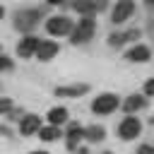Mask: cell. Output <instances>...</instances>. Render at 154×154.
Returning a JSON list of instances; mask_svg holds the SVG:
<instances>
[{
	"label": "cell",
	"instance_id": "cell-9",
	"mask_svg": "<svg viewBox=\"0 0 154 154\" xmlns=\"http://www.w3.org/2000/svg\"><path fill=\"white\" fill-rule=\"evenodd\" d=\"M125 58L128 60H132V63H147L149 58H152V51H149V46H132L128 53H125Z\"/></svg>",
	"mask_w": 154,
	"mask_h": 154
},
{
	"label": "cell",
	"instance_id": "cell-29",
	"mask_svg": "<svg viewBox=\"0 0 154 154\" xmlns=\"http://www.w3.org/2000/svg\"><path fill=\"white\" fill-rule=\"evenodd\" d=\"M103 154H111V152H103Z\"/></svg>",
	"mask_w": 154,
	"mask_h": 154
},
{
	"label": "cell",
	"instance_id": "cell-20",
	"mask_svg": "<svg viewBox=\"0 0 154 154\" xmlns=\"http://www.w3.org/2000/svg\"><path fill=\"white\" fill-rule=\"evenodd\" d=\"M0 70H12V60L7 55H0Z\"/></svg>",
	"mask_w": 154,
	"mask_h": 154
},
{
	"label": "cell",
	"instance_id": "cell-21",
	"mask_svg": "<svg viewBox=\"0 0 154 154\" xmlns=\"http://www.w3.org/2000/svg\"><path fill=\"white\" fill-rule=\"evenodd\" d=\"M135 154H154V149H152L149 144H140V149H137Z\"/></svg>",
	"mask_w": 154,
	"mask_h": 154
},
{
	"label": "cell",
	"instance_id": "cell-19",
	"mask_svg": "<svg viewBox=\"0 0 154 154\" xmlns=\"http://www.w3.org/2000/svg\"><path fill=\"white\" fill-rule=\"evenodd\" d=\"M12 111V101L10 99H0V116H7Z\"/></svg>",
	"mask_w": 154,
	"mask_h": 154
},
{
	"label": "cell",
	"instance_id": "cell-17",
	"mask_svg": "<svg viewBox=\"0 0 154 154\" xmlns=\"http://www.w3.org/2000/svg\"><path fill=\"white\" fill-rule=\"evenodd\" d=\"M72 7H75V12H79V14L87 17V14H91L96 10V0H75Z\"/></svg>",
	"mask_w": 154,
	"mask_h": 154
},
{
	"label": "cell",
	"instance_id": "cell-26",
	"mask_svg": "<svg viewBox=\"0 0 154 154\" xmlns=\"http://www.w3.org/2000/svg\"><path fill=\"white\" fill-rule=\"evenodd\" d=\"M77 154H89V149H84V147H82V149H77Z\"/></svg>",
	"mask_w": 154,
	"mask_h": 154
},
{
	"label": "cell",
	"instance_id": "cell-2",
	"mask_svg": "<svg viewBox=\"0 0 154 154\" xmlns=\"http://www.w3.org/2000/svg\"><path fill=\"white\" fill-rule=\"evenodd\" d=\"M94 31H96V19H91L89 14L84 17V19H79L77 22V26L72 29V43L77 46V43H87L91 36H94Z\"/></svg>",
	"mask_w": 154,
	"mask_h": 154
},
{
	"label": "cell",
	"instance_id": "cell-1",
	"mask_svg": "<svg viewBox=\"0 0 154 154\" xmlns=\"http://www.w3.org/2000/svg\"><path fill=\"white\" fill-rule=\"evenodd\" d=\"M41 17H43V10H41V7H34V10H19V12L14 14V29H19V31H31V29L38 24Z\"/></svg>",
	"mask_w": 154,
	"mask_h": 154
},
{
	"label": "cell",
	"instance_id": "cell-6",
	"mask_svg": "<svg viewBox=\"0 0 154 154\" xmlns=\"http://www.w3.org/2000/svg\"><path fill=\"white\" fill-rule=\"evenodd\" d=\"M132 10H135V2H132V0H118L116 7H113L111 22H113V24H123V22L132 14Z\"/></svg>",
	"mask_w": 154,
	"mask_h": 154
},
{
	"label": "cell",
	"instance_id": "cell-16",
	"mask_svg": "<svg viewBox=\"0 0 154 154\" xmlns=\"http://www.w3.org/2000/svg\"><path fill=\"white\" fill-rule=\"evenodd\" d=\"M63 132H60V128L58 125H48V128H38V137L43 140V142H53V140H58Z\"/></svg>",
	"mask_w": 154,
	"mask_h": 154
},
{
	"label": "cell",
	"instance_id": "cell-13",
	"mask_svg": "<svg viewBox=\"0 0 154 154\" xmlns=\"http://www.w3.org/2000/svg\"><path fill=\"white\" fill-rule=\"evenodd\" d=\"M84 137V128H79L77 123H72L70 128H67V149H77V142Z\"/></svg>",
	"mask_w": 154,
	"mask_h": 154
},
{
	"label": "cell",
	"instance_id": "cell-10",
	"mask_svg": "<svg viewBox=\"0 0 154 154\" xmlns=\"http://www.w3.org/2000/svg\"><path fill=\"white\" fill-rule=\"evenodd\" d=\"M38 128H41V120H38V116H22V120H19V132L22 135H34V132H38Z\"/></svg>",
	"mask_w": 154,
	"mask_h": 154
},
{
	"label": "cell",
	"instance_id": "cell-28",
	"mask_svg": "<svg viewBox=\"0 0 154 154\" xmlns=\"http://www.w3.org/2000/svg\"><path fill=\"white\" fill-rule=\"evenodd\" d=\"M31 154H48V152H31Z\"/></svg>",
	"mask_w": 154,
	"mask_h": 154
},
{
	"label": "cell",
	"instance_id": "cell-11",
	"mask_svg": "<svg viewBox=\"0 0 154 154\" xmlns=\"http://www.w3.org/2000/svg\"><path fill=\"white\" fill-rule=\"evenodd\" d=\"M140 36V29H128V31H113L111 36H108V46H123L125 41H132V38H137Z\"/></svg>",
	"mask_w": 154,
	"mask_h": 154
},
{
	"label": "cell",
	"instance_id": "cell-15",
	"mask_svg": "<svg viewBox=\"0 0 154 154\" xmlns=\"http://www.w3.org/2000/svg\"><path fill=\"white\" fill-rule=\"evenodd\" d=\"M65 120H67V108L55 106V108L48 111V123H51V125H63Z\"/></svg>",
	"mask_w": 154,
	"mask_h": 154
},
{
	"label": "cell",
	"instance_id": "cell-14",
	"mask_svg": "<svg viewBox=\"0 0 154 154\" xmlns=\"http://www.w3.org/2000/svg\"><path fill=\"white\" fill-rule=\"evenodd\" d=\"M144 103H147V99L144 96H140V94H132V96H128L125 99V103H123V108L132 116L135 111H140V108H144Z\"/></svg>",
	"mask_w": 154,
	"mask_h": 154
},
{
	"label": "cell",
	"instance_id": "cell-23",
	"mask_svg": "<svg viewBox=\"0 0 154 154\" xmlns=\"http://www.w3.org/2000/svg\"><path fill=\"white\" fill-rule=\"evenodd\" d=\"M7 116H10V118H12V120H19V116H22V111H17V108H14V106H12V111H10V113H7Z\"/></svg>",
	"mask_w": 154,
	"mask_h": 154
},
{
	"label": "cell",
	"instance_id": "cell-22",
	"mask_svg": "<svg viewBox=\"0 0 154 154\" xmlns=\"http://www.w3.org/2000/svg\"><path fill=\"white\" fill-rule=\"evenodd\" d=\"M152 94H154V82L149 79V82L144 84V96H152Z\"/></svg>",
	"mask_w": 154,
	"mask_h": 154
},
{
	"label": "cell",
	"instance_id": "cell-12",
	"mask_svg": "<svg viewBox=\"0 0 154 154\" xmlns=\"http://www.w3.org/2000/svg\"><path fill=\"white\" fill-rule=\"evenodd\" d=\"M38 38L36 36H24L22 41H19V46H17V53L22 55V58H29V55H34V51L38 48Z\"/></svg>",
	"mask_w": 154,
	"mask_h": 154
},
{
	"label": "cell",
	"instance_id": "cell-5",
	"mask_svg": "<svg viewBox=\"0 0 154 154\" xmlns=\"http://www.w3.org/2000/svg\"><path fill=\"white\" fill-rule=\"evenodd\" d=\"M70 29H72V22L67 17H48V22H46V31L53 36H63Z\"/></svg>",
	"mask_w": 154,
	"mask_h": 154
},
{
	"label": "cell",
	"instance_id": "cell-18",
	"mask_svg": "<svg viewBox=\"0 0 154 154\" xmlns=\"http://www.w3.org/2000/svg\"><path fill=\"white\" fill-rule=\"evenodd\" d=\"M103 135H106V130H103L101 125H89V128H84V137H87L89 142H101Z\"/></svg>",
	"mask_w": 154,
	"mask_h": 154
},
{
	"label": "cell",
	"instance_id": "cell-4",
	"mask_svg": "<svg viewBox=\"0 0 154 154\" xmlns=\"http://www.w3.org/2000/svg\"><path fill=\"white\" fill-rule=\"evenodd\" d=\"M140 130H142V123H140L135 116H128V118L118 125V135H120V140H135V137L140 135Z\"/></svg>",
	"mask_w": 154,
	"mask_h": 154
},
{
	"label": "cell",
	"instance_id": "cell-27",
	"mask_svg": "<svg viewBox=\"0 0 154 154\" xmlns=\"http://www.w3.org/2000/svg\"><path fill=\"white\" fill-rule=\"evenodd\" d=\"M2 14H5V7H2V5H0V17H2Z\"/></svg>",
	"mask_w": 154,
	"mask_h": 154
},
{
	"label": "cell",
	"instance_id": "cell-25",
	"mask_svg": "<svg viewBox=\"0 0 154 154\" xmlns=\"http://www.w3.org/2000/svg\"><path fill=\"white\" fill-rule=\"evenodd\" d=\"M0 132H2V135H10V130H7V128H2V125H0Z\"/></svg>",
	"mask_w": 154,
	"mask_h": 154
},
{
	"label": "cell",
	"instance_id": "cell-3",
	"mask_svg": "<svg viewBox=\"0 0 154 154\" xmlns=\"http://www.w3.org/2000/svg\"><path fill=\"white\" fill-rule=\"evenodd\" d=\"M118 103H120V101H118L116 94H101V96H96V99L91 101V111L99 113V116H106V113L116 111Z\"/></svg>",
	"mask_w": 154,
	"mask_h": 154
},
{
	"label": "cell",
	"instance_id": "cell-24",
	"mask_svg": "<svg viewBox=\"0 0 154 154\" xmlns=\"http://www.w3.org/2000/svg\"><path fill=\"white\" fill-rule=\"evenodd\" d=\"M46 2H48V5H60L63 0H46Z\"/></svg>",
	"mask_w": 154,
	"mask_h": 154
},
{
	"label": "cell",
	"instance_id": "cell-7",
	"mask_svg": "<svg viewBox=\"0 0 154 154\" xmlns=\"http://www.w3.org/2000/svg\"><path fill=\"white\" fill-rule=\"evenodd\" d=\"M89 91V84L79 82V84H67V87H55V96H65V99H77L82 94Z\"/></svg>",
	"mask_w": 154,
	"mask_h": 154
},
{
	"label": "cell",
	"instance_id": "cell-8",
	"mask_svg": "<svg viewBox=\"0 0 154 154\" xmlns=\"http://www.w3.org/2000/svg\"><path fill=\"white\" fill-rule=\"evenodd\" d=\"M58 51H60V46H58V43H53V41H41V43H38V48L34 51V55H36L38 60H43V63H46V60L55 58V55H58Z\"/></svg>",
	"mask_w": 154,
	"mask_h": 154
}]
</instances>
